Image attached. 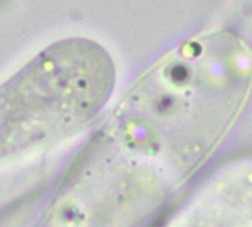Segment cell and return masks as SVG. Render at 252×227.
<instances>
[{
    "instance_id": "6da1fadb",
    "label": "cell",
    "mask_w": 252,
    "mask_h": 227,
    "mask_svg": "<svg viewBox=\"0 0 252 227\" xmlns=\"http://www.w3.org/2000/svg\"><path fill=\"white\" fill-rule=\"evenodd\" d=\"M112 86V61L100 45L49 49L0 86V157L86 123Z\"/></svg>"
}]
</instances>
